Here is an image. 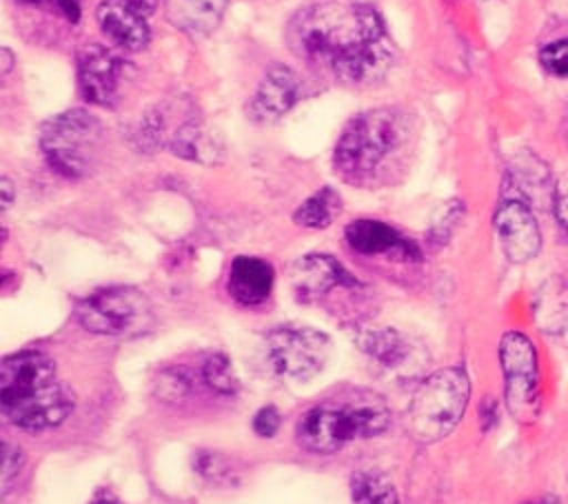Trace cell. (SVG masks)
Segmentation results:
<instances>
[{"mask_svg": "<svg viewBox=\"0 0 568 504\" xmlns=\"http://www.w3.org/2000/svg\"><path fill=\"white\" fill-rule=\"evenodd\" d=\"M291 49L348 87L377 82L393 64L382 16L357 0H315L295 11L286 31Z\"/></svg>", "mask_w": 568, "mask_h": 504, "instance_id": "6da1fadb", "label": "cell"}, {"mask_svg": "<svg viewBox=\"0 0 568 504\" xmlns=\"http://www.w3.org/2000/svg\"><path fill=\"white\" fill-rule=\"evenodd\" d=\"M388 426L390 409L379 393L371 389H348L308 409L295 426V437L302 448L328 455L337 453L351 440L375 437Z\"/></svg>", "mask_w": 568, "mask_h": 504, "instance_id": "7a4b0ae2", "label": "cell"}, {"mask_svg": "<svg viewBox=\"0 0 568 504\" xmlns=\"http://www.w3.org/2000/svg\"><path fill=\"white\" fill-rule=\"evenodd\" d=\"M413 124L393 107L362 111L348 120L333 151V167L346 182L373 180L408 144Z\"/></svg>", "mask_w": 568, "mask_h": 504, "instance_id": "3957f363", "label": "cell"}, {"mask_svg": "<svg viewBox=\"0 0 568 504\" xmlns=\"http://www.w3.org/2000/svg\"><path fill=\"white\" fill-rule=\"evenodd\" d=\"M470 397L464 369L446 366L419 382L406 409V426L422 444L439 442L459 424Z\"/></svg>", "mask_w": 568, "mask_h": 504, "instance_id": "277c9868", "label": "cell"}, {"mask_svg": "<svg viewBox=\"0 0 568 504\" xmlns=\"http://www.w3.org/2000/svg\"><path fill=\"white\" fill-rule=\"evenodd\" d=\"M102 138L100 120L87 109H69L49 118L40 129V149L49 167L64 178L91 171Z\"/></svg>", "mask_w": 568, "mask_h": 504, "instance_id": "5b68a950", "label": "cell"}, {"mask_svg": "<svg viewBox=\"0 0 568 504\" xmlns=\"http://www.w3.org/2000/svg\"><path fill=\"white\" fill-rule=\"evenodd\" d=\"M75 320L98 335H138L149 329L153 313L149 298L135 286L100 289L75 304Z\"/></svg>", "mask_w": 568, "mask_h": 504, "instance_id": "8992f818", "label": "cell"}, {"mask_svg": "<svg viewBox=\"0 0 568 504\" xmlns=\"http://www.w3.org/2000/svg\"><path fill=\"white\" fill-rule=\"evenodd\" d=\"M264 355L280 377L306 382L326 366L331 340L311 326H277L266 335Z\"/></svg>", "mask_w": 568, "mask_h": 504, "instance_id": "52a82bcc", "label": "cell"}, {"mask_svg": "<svg viewBox=\"0 0 568 504\" xmlns=\"http://www.w3.org/2000/svg\"><path fill=\"white\" fill-rule=\"evenodd\" d=\"M499 362L510 415L519 422H532L539 415V377L532 342L517 331L504 333L499 342Z\"/></svg>", "mask_w": 568, "mask_h": 504, "instance_id": "ba28073f", "label": "cell"}, {"mask_svg": "<svg viewBox=\"0 0 568 504\" xmlns=\"http://www.w3.org/2000/svg\"><path fill=\"white\" fill-rule=\"evenodd\" d=\"M155 9L158 0H102L95 20L120 51H142L151 40L149 18Z\"/></svg>", "mask_w": 568, "mask_h": 504, "instance_id": "9c48e42d", "label": "cell"}, {"mask_svg": "<svg viewBox=\"0 0 568 504\" xmlns=\"http://www.w3.org/2000/svg\"><path fill=\"white\" fill-rule=\"evenodd\" d=\"M0 406L13 426L24 431H44L67 420L73 411V395L55 380Z\"/></svg>", "mask_w": 568, "mask_h": 504, "instance_id": "30bf717a", "label": "cell"}, {"mask_svg": "<svg viewBox=\"0 0 568 504\" xmlns=\"http://www.w3.org/2000/svg\"><path fill=\"white\" fill-rule=\"evenodd\" d=\"M122 71V58L102 44L91 42L78 51V84L89 104L111 107L118 95Z\"/></svg>", "mask_w": 568, "mask_h": 504, "instance_id": "8fae6325", "label": "cell"}, {"mask_svg": "<svg viewBox=\"0 0 568 504\" xmlns=\"http://www.w3.org/2000/svg\"><path fill=\"white\" fill-rule=\"evenodd\" d=\"M495 229L501 249L510 262H528L541 246V233L537 220L526 202L504 200L495 213Z\"/></svg>", "mask_w": 568, "mask_h": 504, "instance_id": "7c38bea8", "label": "cell"}, {"mask_svg": "<svg viewBox=\"0 0 568 504\" xmlns=\"http://www.w3.org/2000/svg\"><path fill=\"white\" fill-rule=\"evenodd\" d=\"M300 95L302 82L297 73L291 67L273 64L248 100L246 113L253 122H275L295 107Z\"/></svg>", "mask_w": 568, "mask_h": 504, "instance_id": "4fadbf2b", "label": "cell"}, {"mask_svg": "<svg viewBox=\"0 0 568 504\" xmlns=\"http://www.w3.org/2000/svg\"><path fill=\"white\" fill-rule=\"evenodd\" d=\"M55 382V366L51 357L40 351H22L9 355L0 364V404Z\"/></svg>", "mask_w": 568, "mask_h": 504, "instance_id": "5bb4252c", "label": "cell"}, {"mask_svg": "<svg viewBox=\"0 0 568 504\" xmlns=\"http://www.w3.org/2000/svg\"><path fill=\"white\" fill-rule=\"evenodd\" d=\"M293 291L300 300H320L335 286H355L357 280L333 258L324 253H311L295 262L291 273Z\"/></svg>", "mask_w": 568, "mask_h": 504, "instance_id": "9a60e30c", "label": "cell"}, {"mask_svg": "<svg viewBox=\"0 0 568 504\" xmlns=\"http://www.w3.org/2000/svg\"><path fill=\"white\" fill-rule=\"evenodd\" d=\"M344 238L348 246L362 255H393L402 260L419 258V251L410 240L402 238L393 226L379 220H355L346 226Z\"/></svg>", "mask_w": 568, "mask_h": 504, "instance_id": "2e32d148", "label": "cell"}, {"mask_svg": "<svg viewBox=\"0 0 568 504\" xmlns=\"http://www.w3.org/2000/svg\"><path fill=\"white\" fill-rule=\"evenodd\" d=\"M273 280L275 273L266 260L253 255H237L231 262L226 286L235 302L244 306H257L271 295Z\"/></svg>", "mask_w": 568, "mask_h": 504, "instance_id": "e0dca14e", "label": "cell"}, {"mask_svg": "<svg viewBox=\"0 0 568 504\" xmlns=\"http://www.w3.org/2000/svg\"><path fill=\"white\" fill-rule=\"evenodd\" d=\"M226 2L229 0H164V13L180 31L206 36L220 24Z\"/></svg>", "mask_w": 568, "mask_h": 504, "instance_id": "ac0fdd59", "label": "cell"}, {"mask_svg": "<svg viewBox=\"0 0 568 504\" xmlns=\"http://www.w3.org/2000/svg\"><path fill=\"white\" fill-rule=\"evenodd\" d=\"M532 315L544 333L559 335L568 331V284L561 278H550L539 286Z\"/></svg>", "mask_w": 568, "mask_h": 504, "instance_id": "d6986e66", "label": "cell"}, {"mask_svg": "<svg viewBox=\"0 0 568 504\" xmlns=\"http://www.w3.org/2000/svg\"><path fill=\"white\" fill-rule=\"evenodd\" d=\"M362 349L382 366L399 369L410 355V346L395 329H375L362 337Z\"/></svg>", "mask_w": 568, "mask_h": 504, "instance_id": "ffe728a7", "label": "cell"}, {"mask_svg": "<svg viewBox=\"0 0 568 504\" xmlns=\"http://www.w3.org/2000/svg\"><path fill=\"white\" fill-rule=\"evenodd\" d=\"M339 209H342L339 195L331 187H324L297 206V211L293 213V220L295 224L306 229H326L335 220Z\"/></svg>", "mask_w": 568, "mask_h": 504, "instance_id": "44dd1931", "label": "cell"}, {"mask_svg": "<svg viewBox=\"0 0 568 504\" xmlns=\"http://www.w3.org/2000/svg\"><path fill=\"white\" fill-rule=\"evenodd\" d=\"M353 504H397L393 482L379 471H357L351 477Z\"/></svg>", "mask_w": 568, "mask_h": 504, "instance_id": "7402d4cb", "label": "cell"}, {"mask_svg": "<svg viewBox=\"0 0 568 504\" xmlns=\"http://www.w3.org/2000/svg\"><path fill=\"white\" fill-rule=\"evenodd\" d=\"M200 380L204 382V386H209L217 395L229 397V395H235L237 391V377L231 369L229 357L222 353H213L200 364Z\"/></svg>", "mask_w": 568, "mask_h": 504, "instance_id": "603a6c76", "label": "cell"}, {"mask_svg": "<svg viewBox=\"0 0 568 504\" xmlns=\"http://www.w3.org/2000/svg\"><path fill=\"white\" fill-rule=\"evenodd\" d=\"M191 393V380L182 369H166L158 375L155 395L162 402H178Z\"/></svg>", "mask_w": 568, "mask_h": 504, "instance_id": "cb8c5ba5", "label": "cell"}, {"mask_svg": "<svg viewBox=\"0 0 568 504\" xmlns=\"http://www.w3.org/2000/svg\"><path fill=\"white\" fill-rule=\"evenodd\" d=\"M195 471L211 482H226L233 475V464L229 457L215 451H197L193 457Z\"/></svg>", "mask_w": 568, "mask_h": 504, "instance_id": "d4e9b609", "label": "cell"}, {"mask_svg": "<svg viewBox=\"0 0 568 504\" xmlns=\"http://www.w3.org/2000/svg\"><path fill=\"white\" fill-rule=\"evenodd\" d=\"M541 67L559 78H568V38L550 42L539 53Z\"/></svg>", "mask_w": 568, "mask_h": 504, "instance_id": "484cf974", "label": "cell"}, {"mask_svg": "<svg viewBox=\"0 0 568 504\" xmlns=\"http://www.w3.org/2000/svg\"><path fill=\"white\" fill-rule=\"evenodd\" d=\"M18 2L62 16L71 24H75L80 20V0H18Z\"/></svg>", "mask_w": 568, "mask_h": 504, "instance_id": "4316f807", "label": "cell"}, {"mask_svg": "<svg viewBox=\"0 0 568 504\" xmlns=\"http://www.w3.org/2000/svg\"><path fill=\"white\" fill-rule=\"evenodd\" d=\"M22 462H24L22 451H20L18 446L4 442V444H2V475H0L4 493L9 491V484L13 482V477H18V473H20V468H22Z\"/></svg>", "mask_w": 568, "mask_h": 504, "instance_id": "83f0119b", "label": "cell"}, {"mask_svg": "<svg viewBox=\"0 0 568 504\" xmlns=\"http://www.w3.org/2000/svg\"><path fill=\"white\" fill-rule=\"evenodd\" d=\"M459 202H450L444 211H442V215L435 220V224H433V229H430V240L433 242H446L448 240V235H450V231H453V226H455V222L459 220Z\"/></svg>", "mask_w": 568, "mask_h": 504, "instance_id": "f1b7e54d", "label": "cell"}, {"mask_svg": "<svg viewBox=\"0 0 568 504\" xmlns=\"http://www.w3.org/2000/svg\"><path fill=\"white\" fill-rule=\"evenodd\" d=\"M280 411L275 406H262L255 417H253V431L260 435V437H273L280 429Z\"/></svg>", "mask_w": 568, "mask_h": 504, "instance_id": "f546056e", "label": "cell"}, {"mask_svg": "<svg viewBox=\"0 0 568 504\" xmlns=\"http://www.w3.org/2000/svg\"><path fill=\"white\" fill-rule=\"evenodd\" d=\"M555 213H557V222L561 224V229L568 235V171L557 180L555 184Z\"/></svg>", "mask_w": 568, "mask_h": 504, "instance_id": "4dcf8cb0", "label": "cell"}, {"mask_svg": "<svg viewBox=\"0 0 568 504\" xmlns=\"http://www.w3.org/2000/svg\"><path fill=\"white\" fill-rule=\"evenodd\" d=\"M0 193H2V206L7 209V206L11 204V200H13V187H11L9 178H2V182H0Z\"/></svg>", "mask_w": 568, "mask_h": 504, "instance_id": "1f68e13d", "label": "cell"}, {"mask_svg": "<svg viewBox=\"0 0 568 504\" xmlns=\"http://www.w3.org/2000/svg\"><path fill=\"white\" fill-rule=\"evenodd\" d=\"M0 58H2V73H9L11 71V67H13V56H11V51L9 49H2L0 51Z\"/></svg>", "mask_w": 568, "mask_h": 504, "instance_id": "d6a6232c", "label": "cell"}, {"mask_svg": "<svg viewBox=\"0 0 568 504\" xmlns=\"http://www.w3.org/2000/svg\"><path fill=\"white\" fill-rule=\"evenodd\" d=\"M91 504H115V500H113V497H109V495H98Z\"/></svg>", "mask_w": 568, "mask_h": 504, "instance_id": "836d02e7", "label": "cell"}, {"mask_svg": "<svg viewBox=\"0 0 568 504\" xmlns=\"http://www.w3.org/2000/svg\"><path fill=\"white\" fill-rule=\"evenodd\" d=\"M526 504H535V502H526Z\"/></svg>", "mask_w": 568, "mask_h": 504, "instance_id": "e575fe53", "label": "cell"}]
</instances>
